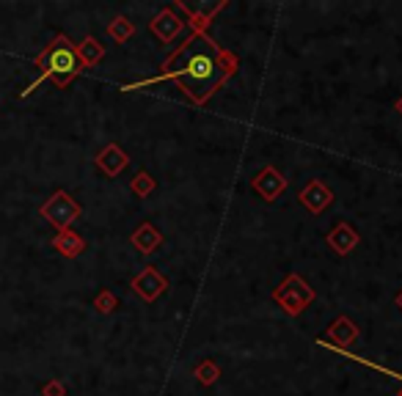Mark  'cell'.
Returning <instances> with one entry per match:
<instances>
[{
  "instance_id": "7",
  "label": "cell",
  "mask_w": 402,
  "mask_h": 396,
  "mask_svg": "<svg viewBox=\"0 0 402 396\" xmlns=\"http://www.w3.org/2000/svg\"><path fill=\"white\" fill-rule=\"evenodd\" d=\"M284 187H287V182H284V176H281L276 168H265V171L253 179V190H256V193H262L265 201L278 198Z\"/></svg>"
},
{
  "instance_id": "2",
  "label": "cell",
  "mask_w": 402,
  "mask_h": 396,
  "mask_svg": "<svg viewBox=\"0 0 402 396\" xmlns=\"http://www.w3.org/2000/svg\"><path fill=\"white\" fill-rule=\"evenodd\" d=\"M36 66L42 69L39 80H33L20 97H30V94L42 86V80H52L58 88H67L77 74H80V69H83L80 61H77L75 45H72L64 33H58L50 42V47L45 50L42 55H36Z\"/></svg>"
},
{
  "instance_id": "9",
  "label": "cell",
  "mask_w": 402,
  "mask_h": 396,
  "mask_svg": "<svg viewBox=\"0 0 402 396\" xmlns=\"http://www.w3.org/2000/svg\"><path fill=\"white\" fill-rule=\"evenodd\" d=\"M77 52V61H80V66L83 69H91V66H97L102 61V55H105V47H102L100 42L94 39V36H86L80 45L75 47Z\"/></svg>"
},
{
  "instance_id": "5",
  "label": "cell",
  "mask_w": 402,
  "mask_h": 396,
  "mask_svg": "<svg viewBox=\"0 0 402 396\" xmlns=\"http://www.w3.org/2000/svg\"><path fill=\"white\" fill-rule=\"evenodd\" d=\"M301 201H303V206H306L309 212L320 215L323 209H328V204L333 201V193L328 190V187H326V185H323V182H309V185L303 187Z\"/></svg>"
},
{
  "instance_id": "4",
  "label": "cell",
  "mask_w": 402,
  "mask_h": 396,
  "mask_svg": "<svg viewBox=\"0 0 402 396\" xmlns=\"http://www.w3.org/2000/svg\"><path fill=\"white\" fill-rule=\"evenodd\" d=\"M166 286H168V281H166V278H163L157 270H151V267H147V270H144L138 278H135V281H132V289L144 297L147 303L157 300V297L166 292Z\"/></svg>"
},
{
  "instance_id": "6",
  "label": "cell",
  "mask_w": 402,
  "mask_h": 396,
  "mask_svg": "<svg viewBox=\"0 0 402 396\" xmlns=\"http://www.w3.org/2000/svg\"><path fill=\"white\" fill-rule=\"evenodd\" d=\"M127 163H130V157H127L122 146H116V144H110V146H105L97 154V168H100L105 176H119V171H125Z\"/></svg>"
},
{
  "instance_id": "3",
  "label": "cell",
  "mask_w": 402,
  "mask_h": 396,
  "mask_svg": "<svg viewBox=\"0 0 402 396\" xmlns=\"http://www.w3.org/2000/svg\"><path fill=\"white\" fill-rule=\"evenodd\" d=\"M39 215L45 218V221H50L58 231H67L72 223L80 218V204H77L75 198L69 196V193H64V190H55L45 204H42V209H39Z\"/></svg>"
},
{
  "instance_id": "21",
  "label": "cell",
  "mask_w": 402,
  "mask_h": 396,
  "mask_svg": "<svg viewBox=\"0 0 402 396\" xmlns=\"http://www.w3.org/2000/svg\"><path fill=\"white\" fill-rule=\"evenodd\" d=\"M400 396H402V391H400Z\"/></svg>"
},
{
  "instance_id": "8",
  "label": "cell",
  "mask_w": 402,
  "mask_h": 396,
  "mask_svg": "<svg viewBox=\"0 0 402 396\" xmlns=\"http://www.w3.org/2000/svg\"><path fill=\"white\" fill-rule=\"evenodd\" d=\"M52 248H55L61 256L75 259V256H80V253L86 250V243H83V237H80V234H75L72 228H67V231H58V234H55Z\"/></svg>"
},
{
  "instance_id": "19",
  "label": "cell",
  "mask_w": 402,
  "mask_h": 396,
  "mask_svg": "<svg viewBox=\"0 0 402 396\" xmlns=\"http://www.w3.org/2000/svg\"><path fill=\"white\" fill-rule=\"evenodd\" d=\"M397 110H400V116H402V99L397 102Z\"/></svg>"
},
{
  "instance_id": "12",
  "label": "cell",
  "mask_w": 402,
  "mask_h": 396,
  "mask_svg": "<svg viewBox=\"0 0 402 396\" xmlns=\"http://www.w3.org/2000/svg\"><path fill=\"white\" fill-rule=\"evenodd\" d=\"M328 336L336 342L339 346H348V344H352L355 342V325H352L348 317H342V320H336L333 325H331V330H328Z\"/></svg>"
},
{
  "instance_id": "16",
  "label": "cell",
  "mask_w": 402,
  "mask_h": 396,
  "mask_svg": "<svg viewBox=\"0 0 402 396\" xmlns=\"http://www.w3.org/2000/svg\"><path fill=\"white\" fill-rule=\"evenodd\" d=\"M196 377H199L201 383H207V385H209V383H215V380H218V366H215L212 361H207V363H201L199 369H196Z\"/></svg>"
},
{
  "instance_id": "18",
  "label": "cell",
  "mask_w": 402,
  "mask_h": 396,
  "mask_svg": "<svg viewBox=\"0 0 402 396\" xmlns=\"http://www.w3.org/2000/svg\"><path fill=\"white\" fill-rule=\"evenodd\" d=\"M42 396H67V388H64V383H61V380H50V383H45Z\"/></svg>"
},
{
  "instance_id": "20",
  "label": "cell",
  "mask_w": 402,
  "mask_h": 396,
  "mask_svg": "<svg viewBox=\"0 0 402 396\" xmlns=\"http://www.w3.org/2000/svg\"><path fill=\"white\" fill-rule=\"evenodd\" d=\"M397 305H400V308H402V295H400V297H397Z\"/></svg>"
},
{
  "instance_id": "13",
  "label": "cell",
  "mask_w": 402,
  "mask_h": 396,
  "mask_svg": "<svg viewBox=\"0 0 402 396\" xmlns=\"http://www.w3.org/2000/svg\"><path fill=\"white\" fill-rule=\"evenodd\" d=\"M160 243H163V240H160V234L151 228L149 223H144V226H141V228L132 234V245L138 248L141 253H151V250L160 245Z\"/></svg>"
},
{
  "instance_id": "14",
  "label": "cell",
  "mask_w": 402,
  "mask_h": 396,
  "mask_svg": "<svg viewBox=\"0 0 402 396\" xmlns=\"http://www.w3.org/2000/svg\"><path fill=\"white\" fill-rule=\"evenodd\" d=\"M132 30H135V28H132V23H130L127 17H116L113 23L108 25V33H110V39H116L119 45H125L127 39L132 36Z\"/></svg>"
},
{
  "instance_id": "1",
  "label": "cell",
  "mask_w": 402,
  "mask_h": 396,
  "mask_svg": "<svg viewBox=\"0 0 402 396\" xmlns=\"http://www.w3.org/2000/svg\"><path fill=\"white\" fill-rule=\"evenodd\" d=\"M234 69H237L234 55H226V52L218 50V58H215L212 52L199 50V52H193V55L185 61V66H182L179 72H163L160 77H151V80H144V83L127 86L125 91L147 88V86L163 80V77H174L176 83H179V88H182L185 94H190L193 102H204L207 97H212V91L226 80L229 74H234Z\"/></svg>"
},
{
  "instance_id": "15",
  "label": "cell",
  "mask_w": 402,
  "mask_h": 396,
  "mask_svg": "<svg viewBox=\"0 0 402 396\" xmlns=\"http://www.w3.org/2000/svg\"><path fill=\"white\" fill-rule=\"evenodd\" d=\"M151 190H154V182H151V176L149 173H138L135 179H132V193L135 196H149Z\"/></svg>"
},
{
  "instance_id": "10",
  "label": "cell",
  "mask_w": 402,
  "mask_h": 396,
  "mask_svg": "<svg viewBox=\"0 0 402 396\" xmlns=\"http://www.w3.org/2000/svg\"><path fill=\"white\" fill-rule=\"evenodd\" d=\"M151 30H154L163 42H171L176 33L182 30V23L176 20V14L171 11V8H166V11H160V14L151 20Z\"/></svg>"
},
{
  "instance_id": "17",
  "label": "cell",
  "mask_w": 402,
  "mask_h": 396,
  "mask_svg": "<svg viewBox=\"0 0 402 396\" xmlns=\"http://www.w3.org/2000/svg\"><path fill=\"white\" fill-rule=\"evenodd\" d=\"M94 308H97L100 314H110V311L116 308V297L110 295V292H102V295H97V300H94Z\"/></svg>"
},
{
  "instance_id": "11",
  "label": "cell",
  "mask_w": 402,
  "mask_h": 396,
  "mask_svg": "<svg viewBox=\"0 0 402 396\" xmlns=\"http://www.w3.org/2000/svg\"><path fill=\"white\" fill-rule=\"evenodd\" d=\"M328 243H331V248H333L336 253H350L352 248H355V243H358V237H355V231H352L348 223H339V226L328 234Z\"/></svg>"
}]
</instances>
